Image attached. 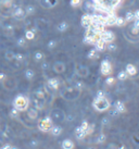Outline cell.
Here are the masks:
<instances>
[{"instance_id": "cell-1", "label": "cell", "mask_w": 139, "mask_h": 149, "mask_svg": "<svg viewBox=\"0 0 139 149\" xmlns=\"http://www.w3.org/2000/svg\"><path fill=\"white\" fill-rule=\"evenodd\" d=\"M125 0H91L96 12L106 15H113L117 12Z\"/></svg>"}, {"instance_id": "cell-2", "label": "cell", "mask_w": 139, "mask_h": 149, "mask_svg": "<svg viewBox=\"0 0 139 149\" xmlns=\"http://www.w3.org/2000/svg\"><path fill=\"white\" fill-rule=\"evenodd\" d=\"M82 91L76 89L74 86H67L63 91H61V97L66 101H74L79 98Z\"/></svg>"}, {"instance_id": "cell-3", "label": "cell", "mask_w": 139, "mask_h": 149, "mask_svg": "<svg viewBox=\"0 0 139 149\" xmlns=\"http://www.w3.org/2000/svg\"><path fill=\"white\" fill-rule=\"evenodd\" d=\"M138 35H139V20H134L133 24L125 32V37L127 38L128 42H138Z\"/></svg>"}, {"instance_id": "cell-4", "label": "cell", "mask_w": 139, "mask_h": 149, "mask_svg": "<svg viewBox=\"0 0 139 149\" xmlns=\"http://www.w3.org/2000/svg\"><path fill=\"white\" fill-rule=\"evenodd\" d=\"M111 107V102L106 98V96L103 97H96L92 101V108L97 112H104Z\"/></svg>"}, {"instance_id": "cell-5", "label": "cell", "mask_w": 139, "mask_h": 149, "mask_svg": "<svg viewBox=\"0 0 139 149\" xmlns=\"http://www.w3.org/2000/svg\"><path fill=\"white\" fill-rule=\"evenodd\" d=\"M13 107L17 108L20 112L26 111L29 107V99L24 95H17L13 100Z\"/></svg>"}, {"instance_id": "cell-6", "label": "cell", "mask_w": 139, "mask_h": 149, "mask_svg": "<svg viewBox=\"0 0 139 149\" xmlns=\"http://www.w3.org/2000/svg\"><path fill=\"white\" fill-rule=\"evenodd\" d=\"M53 125V121L52 119L50 118V116H45L44 119H41V120H39V122H38V128H39V131H41V132H49L50 128L52 127Z\"/></svg>"}, {"instance_id": "cell-7", "label": "cell", "mask_w": 139, "mask_h": 149, "mask_svg": "<svg viewBox=\"0 0 139 149\" xmlns=\"http://www.w3.org/2000/svg\"><path fill=\"white\" fill-rule=\"evenodd\" d=\"M2 87H3L6 91H14L17 87V81L15 79V77L13 76H6V79L1 82Z\"/></svg>"}, {"instance_id": "cell-8", "label": "cell", "mask_w": 139, "mask_h": 149, "mask_svg": "<svg viewBox=\"0 0 139 149\" xmlns=\"http://www.w3.org/2000/svg\"><path fill=\"white\" fill-rule=\"evenodd\" d=\"M115 34L112 31H108V29H102L100 33H99V39H101L102 42H104L106 44L112 42L115 40Z\"/></svg>"}, {"instance_id": "cell-9", "label": "cell", "mask_w": 139, "mask_h": 149, "mask_svg": "<svg viewBox=\"0 0 139 149\" xmlns=\"http://www.w3.org/2000/svg\"><path fill=\"white\" fill-rule=\"evenodd\" d=\"M65 112L63 111L62 109H53L51 111V119H52L53 122H57V123H61L63 121H65Z\"/></svg>"}, {"instance_id": "cell-10", "label": "cell", "mask_w": 139, "mask_h": 149, "mask_svg": "<svg viewBox=\"0 0 139 149\" xmlns=\"http://www.w3.org/2000/svg\"><path fill=\"white\" fill-rule=\"evenodd\" d=\"M112 71H113V68H112V63L109 61V60H102L101 63H100V73L103 75V76H108V75L112 74Z\"/></svg>"}, {"instance_id": "cell-11", "label": "cell", "mask_w": 139, "mask_h": 149, "mask_svg": "<svg viewBox=\"0 0 139 149\" xmlns=\"http://www.w3.org/2000/svg\"><path fill=\"white\" fill-rule=\"evenodd\" d=\"M75 71H76V75L79 76V77H82V79H85L87 76H89V74H90L89 69H88L86 65H83V64L76 65Z\"/></svg>"}, {"instance_id": "cell-12", "label": "cell", "mask_w": 139, "mask_h": 149, "mask_svg": "<svg viewBox=\"0 0 139 149\" xmlns=\"http://www.w3.org/2000/svg\"><path fill=\"white\" fill-rule=\"evenodd\" d=\"M38 2H39L41 8L49 10V9L57 7L59 3V0H38Z\"/></svg>"}, {"instance_id": "cell-13", "label": "cell", "mask_w": 139, "mask_h": 149, "mask_svg": "<svg viewBox=\"0 0 139 149\" xmlns=\"http://www.w3.org/2000/svg\"><path fill=\"white\" fill-rule=\"evenodd\" d=\"M47 94H48L47 88H46L45 86H40L34 91V97L37 98V99L46 100V96H47Z\"/></svg>"}, {"instance_id": "cell-14", "label": "cell", "mask_w": 139, "mask_h": 149, "mask_svg": "<svg viewBox=\"0 0 139 149\" xmlns=\"http://www.w3.org/2000/svg\"><path fill=\"white\" fill-rule=\"evenodd\" d=\"M12 8V1H7V0H1L0 1V12L1 13H11Z\"/></svg>"}, {"instance_id": "cell-15", "label": "cell", "mask_w": 139, "mask_h": 149, "mask_svg": "<svg viewBox=\"0 0 139 149\" xmlns=\"http://www.w3.org/2000/svg\"><path fill=\"white\" fill-rule=\"evenodd\" d=\"M47 87L51 91H58L60 87V79L58 77H50L47 81Z\"/></svg>"}, {"instance_id": "cell-16", "label": "cell", "mask_w": 139, "mask_h": 149, "mask_svg": "<svg viewBox=\"0 0 139 149\" xmlns=\"http://www.w3.org/2000/svg\"><path fill=\"white\" fill-rule=\"evenodd\" d=\"M11 13H12L13 17H14L15 20H24V17H26L24 8H22V7H17V8H14V10H13Z\"/></svg>"}, {"instance_id": "cell-17", "label": "cell", "mask_w": 139, "mask_h": 149, "mask_svg": "<svg viewBox=\"0 0 139 149\" xmlns=\"http://www.w3.org/2000/svg\"><path fill=\"white\" fill-rule=\"evenodd\" d=\"M66 70V65L64 62H61V61H57V62L53 63V71L57 73V74H62L64 73Z\"/></svg>"}, {"instance_id": "cell-18", "label": "cell", "mask_w": 139, "mask_h": 149, "mask_svg": "<svg viewBox=\"0 0 139 149\" xmlns=\"http://www.w3.org/2000/svg\"><path fill=\"white\" fill-rule=\"evenodd\" d=\"M81 7L83 8V10H84V12L85 13H95L96 12L95 6L91 1H85L83 4H81Z\"/></svg>"}, {"instance_id": "cell-19", "label": "cell", "mask_w": 139, "mask_h": 149, "mask_svg": "<svg viewBox=\"0 0 139 149\" xmlns=\"http://www.w3.org/2000/svg\"><path fill=\"white\" fill-rule=\"evenodd\" d=\"M26 114H27V118H28L29 120H37L38 119V116H39V113H38V110L35 109L34 107L29 108L26 110Z\"/></svg>"}, {"instance_id": "cell-20", "label": "cell", "mask_w": 139, "mask_h": 149, "mask_svg": "<svg viewBox=\"0 0 139 149\" xmlns=\"http://www.w3.org/2000/svg\"><path fill=\"white\" fill-rule=\"evenodd\" d=\"M86 136H87L86 131L83 130L81 126H77V127L75 128V137L77 138L78 141H84Z\"/></svg>"}, {"instance_id": "cell-21", "label": "cell", "mask_w": 139, "mask_h": 149, "mask_svg": "<svg viewBox=\"0 0 139 149\" xmlns=\"http://www.w3.org/2000/svg\"><path fill=\"white\" fill-rule=\"evenodd\" d=\"M106 44L104 42H102L101 39H97V40L95 42V44H94L95 49L97 50L98 52L104 51V50H106Z\"/></svg>"}, {"instance_id": "cell-22", "label": "cell", "mask_w": 139, "mask_h": 149, "mask_svg": "<svg viewBox=\"0 0 139 149\" xmlns=\"http://www.w3.org/2000/svg\"><path fill=\"white\" fill-rule=\"evenodd\" d=\"M69 27H70V25L66 21H62L57 24V31L59 33H65L66 31L69 29Z\"/></svg>"}, {"instance_id": "cell-23", "label": "cell", "mask_w": 139, "mask_h": 149, "mask_svg": "<svg viewBox=\"0 0 139 149\" xmlns=\"http://www.w3.org/2000/svg\"><path fill=\"white\" fill-rule=\"evenodd\" d=\"M125 71H126V73L128 74V76H135L137 74V68L134 64H131V63L126 64Z\"/></svg>"}, {"instance_id": "cell-24", "label": "cell", "mask_w": 139, "mask_h": 149, "mask_svg": "<svg viewBox=\"0 0 139 149\" xmlns=\"http://www.w3.org/2000/svg\"><path fill=\"white\" fill-rule=\"evenodd\" d=\"M24 77L27 81H33L34 79H35V75H36V72L33 70V69H31V68H28V69H26V70L24 71Z\"/></svg>"}, {"instance_id": "cell-25", "label": "cell", "mask_w": 139, "mask_h": 149, "mask_svg": "<svg viewBox=\"0 0 139 149\" xmlns=\"http://www.w3.org/2000/svg\"><path fill=\"white\" fill-rule=\"evenodd\" d=\"M61 147L63 149H73L75 148V144H74V141L72 139L66 138V139H64L61 143Z\"/></svg>"}, {"instance_id": "cell-26", "label": "cell", "mask_w": 139, "mask_h": 149, "mask_svg": "<svg viewBox=\"0 0 139 149\" xmlns=\"http://www.w3.org/2000/svg\"><path fill=\"white\" fill-rule=\"evenodd\" d=\"M50 133H51V135L54 137H58L60 136L62 134V132H63V130H62L61 126H59V125H52V127L50 128Z\"/></svg>"}, {"instance_id": "cell-27", "label": "cell", "mask_w": 139, "mask_h": 149, "mask_svg": "<svg viewBox=\"0 0 139 149\" xmlns=\"http://www.w3.org/2000/svg\"><path fill=\"white\" fill-rule=\"evenodd\" d=\"M114 108L120 112V113H124V112H126L125 104L123 102L122 100H116V101L114 102Z\"/></svg>"}, {"instance_id": "cell-28", "label": "cell", "mask_w": 139, "mask_h": 149, "mask_svg": "<svg viewBox=\"0 0 139 149\" xmlns=\"http://www.w3.org/2000/svg\"><path fill=\"white\" fill-rule=\"evenodd\" d=\"M33 104H34L33 107L35 108V109H37L38 111H40V110H42V109H44V106H45V100L37 99V98H35V97H34Z\"/></svg>"}, {"instance_id": "cell-29", "label": "cell", "mask_w": 139, "mask_h": 149, "mask_svg": "<svg viewBox=\"0 0 139 149\" xmlns=\"http://www.w3.org/2000/svg\"><path fill=\"white\" fill-rule=\"evenodd\" d=\"M33 59L35 62H41L42 60H45V54H44L42 51H40V50L35 51L33 56Z\"/></svg>"}, {"instance_id": "cell-30", "label": "cell", "mask_w": 139, "mask_h": 149, "mask_svg": "<svg viewBox=\"0 0 139 149\" xmlns=\"http://www.w3.org/2000/svg\"><path fill=\"white\" fill-rule=\"evenodd\" d=\"M127 22L125 21V19L122 17H119V15H115L114 17V25L115 26H119V27H122L124 25H126Z\"/></svg>"}, {"instance_id": "cell-31", "label": "cell", "mask_w": 139, "mask_h": 149, "mask_svg": "<svg viewBox=\"0 0 139 149\" xmlns=\"http://www.w3.org/2000/svg\"><path fill=\"white\" fill-rule=\"evenodd\" d=\"M24 11L26 15H34L35 12H36V8H35V6H33V4H27L24 8Z\"/></svg>"}, {"instance_id": "cell-32", "label": "cell", "mask_w": 139, "mask_h": 149, "mask_svg": "<svg viewBox=\"0 0 139 149\" xmlns=\"http://www.w3.org/2000/svg\"><path fill=\"white\" fill-rule=\"evenodd\" d=\"M99 58V54H98V51L92 48V49H90L88 51V54H87V59H89V60H92V59H98Z\"/></svg>"}, {"instance_id": "cell-33", "label": "cell", "mask_w": 139, "mask_h": 149, "mask_svg": "<svg viewBox=\"0 0 139 149\" xmlns=\"http://www.w3.org/2000/svg\"><path fill=\"white\" fill-rule=\"evenodd\" d=\"M106 111H108V114H109V116H110V118H115V119H116V118H119L120 114H121V113H120V112L117 111L115 108H111L110 107L108 110H106Z\"/></svg>"}, {"instance_id": "cell-34", "label": "cell", "mask_w": 139, "mask_h": 149, "mask_svg": "<svg viewBox=\"0 0 139 149\" xmlns=\"http://www.w3.org/2000/svg\"><path fill=\"white\" fill-rule=\"evenodd\" d=\"M24 37L26 38V40H33L35 38V31L34 29H26Z\"/></svg>"}, {"instance_id": "cell-35", "label": "cell", "mask_w": 139, "mask_h": 149, "mask_svg": "<svg viewBox=\"0 0 139 149\" xmlns=\"http://www.w3.org/2000/svg\"><path fill=\"white\" fill-rule=\"evenodd\" d=\"M14 56H15V52H13L12 50H8L4 54V59L9 62H11V61H14Z\"/></svg>"}, {"instance_id": "cell-36", "label": "cell", "mask_w": 139, "mask_h": 149, "mask_svg": "<svg viewBox=\"0 0 139 149\" xmlns=\"http://www.w3.org/2000/svg\"><path fill=\"white\" fill-rule=\"evenodd\" d=\"M106 49H108L109 51H110V52H115V51L117 50V45H116L114 42H109V44H106Z\"/></svg>"}, {"instance_id": "cell-37", "label": "cell", "mask_w": 139, "mask_h": 149, "mask_svg": "<svg viewBox=\"0 0 139 149\" xmlns=\"http://www.w3.org/2000/svg\"><path fill=\"white\" fill-rule=\"evenodd\" d=\"M106 136L103 134V133H101V134H99L98 137H97L96 143H97L98 145H103V144L106 143Z\"/></svg>"}, {"instance_id": "cell-38", "label": "cell", "mask_w": 139, "mask_h": 149, "mask_svg": "<svg viewBox=\"0 0 139 149\" xmlns=\"http://www.w3.org/2000/svg\"><path fill=\"white\" fill-rule=\"evenodd\" d=\"M125 21L126 22H133L134 20H135V17H134V12L133 11H127L126 13H125Z\"/></svg>"}, {"instance_id": "cell-39", "label": "cell", "mask_w": 139, "mask_h": 149, "mask_svg": "<svg viewBox=\"0 0 139 149\" xmlns=\"http://www.w3.org/2000/svg\"><path fill=\"white\" fill-rule=\"evenodd\" d=\"M116 83V79L111 76V75H108V77L106 79V84L108 86H113L114 84Z\"/></svg>"}, {"instance_id": "cell-40", "label": "cell", "mask_w": 139, "mask_h": 149, "mask_svg": "<svg viewBox=\"0 0 139 149\" xmlns=\"http://www.w3.org/2000/svg\"><path fill=\"white\" fill-rule=\"evenodd\" d=\"M127 77H128V74L126 73V71H120L119 74H117V79L119 81H126Z\"/></svg>"}, {"instance_id": "cell-41", "label": "cell", "mask_w": 139, "mask_h": 149, "mask_svg": "<svg viewBox=\"0 0 139 149\" xmlns=\"http://www.w3.org/2000/svg\"><path fill=\"white\" fill-rule=\"evenodd\" d=\"M57 45H58V42L56 40V39H50L49 42H47V48L50 50H52L57 47Z\"/></svg>"}, {"instance_id": "cell-42", "label": "cell", "mask_w": 139, "mask_h": 149, "mask_svg": "<svg viewBox=\"0 0 139 149\" xmlns=\"http://www.w3.org/2000/svg\"><path fill=\"white\" fill-rule=\"evenodd\" d=\"M74 87H75L76 89H79V91H83V89L85 88V83H84L83 81H76V82L74 83Z\"/></svg>"}, {"instance_id": "cell-43", "label": "cell", "mask_w": 139, "mask_h": 149, "mask_svg": "<svg viewBox=\"0 0 139 149\" xmlns=\"http://www.w3.org/2000/svg\"><path fill=\"white\" fill-rule=\"evenodd\" d=\"M26 38L24 37V36H22V37L20 38H17V45L19 46V47H25L26 46Z\"/></svg>"}, {"instance_id": "cell-44", "label": "cell", "mask_w": 139, "mask_h": 149, "mask_svg": "<svg viewBox=\"0 0 139 149\" xmlns=\"http://www.w3.org/2000/svg\"><path fill=\"white\" fill-rule=\"evenodd\" d=\"M14 60L17 61V62L22 63L25 60V56L23 54H21V52H17V54H15V56H14Z\"/></svg>"}, {"instance_id": "cell-45", "label": "cell", "mask_w": 139, "mask_h": 149, "mask_svg": "<svg viewBox=\"0 0 139 149\" xmlns=\"http://www.w3.org/2000/svg\"><path fill=\"white\" fill-rule=\"evenodd\" d=\"M19 116H20V111L17 110V108L13 107L12 109H11V111H10V116H11L12 119H15V118H17Z\"/></svg>"}, {"instance_id": "cell-46", "label": "cell", "mask_w": 139, "mask_h": 149, "mask_svg": "<svg viewBox=\"0 0 139 149\" xmlns=\"http://www.w3.org/2000/svg\"><path fill=\"white\" fill-rule=\"evenodd\" d=\"M70 4H71V7H73V8H78V7H81V4H82V0H71V1H70Z\"/></svg>"}, {"instance_id": "cell-47", "label": "cell", "mask_w": 139, "mask_h": 149, "mask_svg": "<svg viewBox=\"0 0 139 149\" xmlns=\"http://www.w3.org/2000/svg\"><path fill=\"white\" fill-rule=\"evenodd\" d=\"M110 116H103L102 119H101V125L102 126H108V125H110Z\"/></svg>"}, {"instance_id": "cell-48", "label": "cell", "mask_w": 139, "mask_h": 149, "mask_svg": "<svg viewBox=\"0 0 139 149\" xmlns=\"http://www.w3.org/2000/svg\"><path fill=\"white\" fill-rule=\"evenodd\" d=\"M44 62L41 63V70L42 71H47V70H49L50 69V63L48 62V61H45V60H42Z\"/></svg>"}, {"instance_id": "cell-49", "label": "cell", "mask_w": 139, "mask_h": 149, "mask_svg": "<svg viewBox=\"0 0 139 149\" xmlns=\"http://www.w3.org/2000/svg\"><path fill=\"white\" fill-rule=\"evenodd\" d=\"M92 132H94V124L88 125V127L86 128V134L87 135H90Z\"/></svg>"}, {"instance_id": "cell-50", "label": "cell", "mask_w": 139, "mask_h": 149, "mask_svg": "<svg viewBox=\"0 0 139 149\" xmlns=\"http://www.w3.org/2000/svg\"><path fill=\"white\" fill-rule=\"evenodd\" d=\"M88 125H89V123H88L87 121H83L82 124H81V127H82L83 130H85V131H86V128L88 127Z\"/></svg>"}, {"instance_id": "cell-51", "label": "cell", "mask_w": 139, "mask_h": 149, "mask_svg": "<svg viewBox=\"0 0 139 149\" xmlns=\"http://www.w3.org/2000/svg\"><path fill=\"white\" fill-rule=\"evenodd\" d=\"M75 120V118H74V116H65V121H67V122H72V121Z\"/></svg>"}, {"instance_id": "cell-52", "label": "cell", "mask_w": 139, "mask_h": 149, "mask_svg": "<svg viewBox=\"0 0 139 149\" xmlns=\"http://www.w3.org/2000/svg\"><path fill=\"white\" fill-rule=\"evenodd\" d=\"M29 146H31V147H37V146H38V141H31V143H29Z\"/></svg>"}, {"instance_id": "cell-53", "label": "cell", "mask_w": 139, "mask_h": 149, "mask_svg": "<svg viewBox=\"0 0 139 149\" xmlns=\"http://www.w3.org/2000/svg\"><path fill=\"white\" fill-rule=\"evenodd\" d=\"M6 76H7V74H6V73H3V72H0V83H1V82L6 79Z\"/></svg>"}, {"instance_id": "cell-54", "label": "cell", "mask_w": 139, "mask_h": 149, "mask_svg": "<svg viewBox=\"0 0 139 149\" xmlns=\"http://www.w3.org/2000/svg\"><path fill=\"white\" fill-rule=\"evenodd\" d=\"M2 149H8V148H10V149H14V148H17V147H14V146H12V145H3L2 147H1Z\"/></svg>"}, {"instance_id": "cell-55", "label": "cell", "mask_w": 139, "mask_h": 149, "mask_svg": "<svg viewBox=\"0 0 139 149\" xmlns=\"http://www.w3.org/2000/svg\"><path fill=\"white\" fill-rule=\"evenodd\" d=\"M134 17H135V20H139V10H136L134 12Z\"/></svg>"}, {"instance_id": "cell-56", "label": "cell", "mask_w": 139, "mask_h": 149, "mask_svg": "<svg viewBox=\"0 0 139 149\" xmlns=\"http://www.w3.org/2000/svg\"><path fill=\"white\" fill-rule=\"evenodd\" d=\"M106 148H109V149H111V148H119V146L115 145V144H110V145L106 146Z\"/></svg>"}, {"instance_id": "cell-57", "label": "cell", "mask_w": 139, "mask_h": 149, "mask_svg": "<svg viewBox=\"0 0 139 149\" xmlns=\"http://www.w3.org/2000/svg\"><path fill=\"white\" fill-rule=\"evenodd\" d=\"M103 96H104V93H103L102 91H99L98 93H97L96 97H103Z\"/></svg>"}, {"instance_id": "cell-58", "label": "cell", "mask_w": 139, "mask_h": 149, "mask_svg": "<svg viewBox=\"0 0 139 149\" xmlns=\"http://www.w3.org/2000/svg\"><path fill=\"white\" fill-rule=\"evenodd\" d=\"M7 1H12V0H7Z\"/></svg>"}, {"instance_id": "cell-59", "label": "cell", "mask_w": 139, "mask_h": 149, "mask_svg": "<svg viewBox=\"0 0 139 149\" xmlns=\"http://www.w3.org/2000/svg\"><path fill=\"white\" fill-rule=\"evenodd\" d=\"M37 1H38V0H37Z\"/></svg>"}]
</instances>
